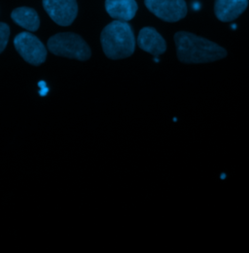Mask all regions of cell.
I'll return each mask as SVG.
<instances>
[{"label":"cell","instance_id":"cell-1","mask_svg":"<svg viewBox=\"0 0 249 253\" xmlns=\"http://www.w3.org/2000/svg\"><path fill=\"white\" fill-rule=\"evenodd\" d=\"M174 42L177 58L181 63H213L227 57V51L224 48L190 32L175 33Z\"/></svg>","mask_w":249,"mask_h":253},{"label":"cell","instance_id":"cell-2","mask_svg":"<svg viewBox=\"0 0 249 253\" xmlns=\"http://www.w3.org/2000/svg\"><path fill=\"white\" fill-rule=\"evenodd\" d=\"M100 42L105 56L111 60L125 59L134 53V33L126 22L114 21L107 25L100 34Z\"/></svg>","mask_w":249,"mask_h":253},{"label":"cell","instance_id":"cell-3","mask_svg":"<svg viewBox=\"0 0 249 253\" xmlns=\"http://www.w3.org/2000/svg\"><path fill=\"white\" fill-rule=\"evenodd\" d=\"M49 51L59 57L88 61L92 52L86 41L78 34L72 32H62L53 35L48 40Z\"/></svg>","mask_w":249,"mask_h":253},{"label":"cell","instance_id":"cell-4","mask_svg":"<svg viewBox=\"0 0 249 253\" xmlns=\"http://www.w3.org/2000/svg\"><path fill=\"white\" fill-rule=\"evenodd\" d=\"M14 46L21 57L32 65H40L46 61L47 49L31 32H21L14 39Z\"/></svg>","mask_w":249,"mask_h":253},{"label":"cell","instance_id":"cell-5","mask_svg":"<svg viewBox=\"0 0 249 253\" xmlns=\"http://www.w3.org/2000/svg\"><path fill=\"white\" fill-rule=\"evenodd\" d=\"M147 9L164 22L175 23L187 15L185 0H145Z\"/></svg>","mask_w":249,"mask_h":253},{"label":"cell","instance_id":"cell-6","mask_svg":"<svg viewBox=\"0 0 249 253\" xmlns=\"http://www.w3.org/2000/svg\"><path fill=\"white\" fill-rule=\"evenodd\" d=\"M42 4L50 18L62 27L70 26L78 14L76 0H43Z\"/></svg>","mask_w":249,"mask_h":253},{"label":"cell","instance_id":"cell-7","mask_svg":"<svg viewBox=\"0 0 249 253\" xmlns=\"http://www.w3.org/2000/svg\"><path fill=\"white\" fill-rule=\"evenodd\" d=\"M137 45L141 50L153 55L154 57L163 55L166 50V43L165 39L153 28H144L139 32Z\"/></svg>","mask_w":249,"mask_h":253},{"label":"cell","instance_id":"cell-8","mask_svg":"<svg viewBox=\"0 0 249 253\" xmlns=\"http://www.w3.org/2000/svg\"><path fill=\"white\" fill-rule=\"evenodd\" d=\"M248 6L249 0H216L214 12L219 21L230 23L238 19Z\"/></svg>","mask_w":249,"mask_h":253},{"label":"cell","instance_id":"cell-9","mask_svg":"<svg viewBox=\"0 0 249 253\" xmlns=\"http://www.w3.org/2000/svg\"><path fill=\"white\" fill-rule=\"evenodd\" d=\"M105 9L116 21L128 22L134 18L137 4L135 0H105Z\"/></svg>","mask_w":249,"mask_h":253},{"label":"cell","instance_id":"cell-10","mask_svg":"<svg viewBox=\"0 0 249 253\" xmlns=\"http://www.w3.org/2000/svg\"><path fill=\"white\" fill-rule=\"evenodd\" d=\"M12 20L29 32H36L40 27V20L37 12L30 7L16 8L11 14Z\"/></svg>","mask_w":249,"mask_h":253},{"label":"cell","instance_id":"cell-11","mask_svg":"<svg viewBox=\"0 0 249 253\" xmlns=\"http://www.w3.org/2000/svg\"><path fill=\"white\" fill-rule=\"evenodd\" d=\"M10 36V28L5 23H0V54L5 50Z\"/></svg>","mask_w":249,"mask_h":253}]
</instances>
